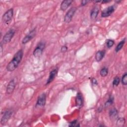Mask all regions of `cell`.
Listing matches in <instances>:
<instances>
[{
	"instance_id": "obj_1",
	"label": "cell",
	"mask_w": 127,
	"mask_h": 127,
	"mask_svg": "<svg viewBox=\"0 0 127 127\" xmlns=\"http://www.w3.org/2000/svg\"><path fill=\"white\" fill-rule=\"evenodd\" d=\"M23 56V52L22 49L18 50L14 55L12 59L6 66L8 71H13L19 65Z\"/></svg>"
},
{
	"instance_id": "obj_2",
	"label": "cell",
	"mask_w": 127,
	"mask_h": 127,
	"mask_svg": "<svg viewBox=\"0 0 127 127\" xmlns=\"http://www.w3.org/2000/svg\"><path fill=\"white\" fill-rule=\"evenodd\" d=\"M13 15V9L10 8L7 10L2 15V20L5 24L8 25L11 21Z\"/></svg>"
},
{
	"instance_id": "obj_3",
	"label": "cell",
	"mask_w": 127,
	"mask_h": 127,
	"mask_svg": "<svg viewBox=\"0 0 127 127\" xmlns=\"http://www.w3.org/2000/svg\"><path fill=\"white\" fill-rule=\"evenodd\" d=\"M45 47V44L43 42H40L33 51V55L36 58H39L41 56L43 51Z\"/></svg>"
},
{
	"instance_id": "obj_4",
	"label": "cell",
	"mask_w": 127,
	"mask_h": 127,
	"mask_svg": "<svg viewBox=\"0 0 127 127\" xmlns=\"http://www.w3.org/2000/svg\"><path fill=\"white\" fill-rule=\"evenodd\" d=\"M13 113V111L11 109H7L5 110L2 115V117L1 119L0 123L1 125H5L7 122L8 121L9 119L10 118Z\"/></svg>"
},
{
	"instance_id": "obj_5",
	"label": "cell",
	"mask_w": 127,
	"mask_h": 127,
	"mask_svg": "<svg viewBox=\"0 0 127 127\" xmlns=\"http://www.w3.org/2000/svg\"><path fill=\"white\" fill-rule=\"evenodd\" d=\"M76 10V7H72L67 11L64 18V21L65 22L68 23L71 21Z\"/></svg>"
},
{
	"instance_id": "obj_6",
	"label": "cell",
	"mask_w": 127,
	"mask_h": 127,
	"mask_svg": "<svg viewBox=\"0 0 127 127\" xmlns=\"http://www.w3.org/2000/svg\"><path fill=\"white\" fill-rule=\"evenodd\" d=\"M15 30L13 29H11L9 30L4 35L3 39H2V42L3 44H7L9 43L12 38H13L14 34H15Z\"/></svg>"
},
{
	"instance_id": "obj_7",
	"label": "cell",
	"mask_w": 127,
	"mask_h": 127,
	"mask_svg": "<svg viewBox=\"0 0 127 127\" xmlns=\"http://www.w3.org/2000/svg\"><path fill=\"white\" fill-rule=\"evenodd\" d=\"M36 31L35 28L30 31L29 33L23 38L22 40V43L23 44H25L28 42H29L31 39H32L34 37V36L36 35Z\"/></svg>"
},
{
	"instance_id": "obj_8",
	"label": "cell",
	"mask_w": 127,
	"mask_h": 127,
	"mask_svg": "<svg viewBox=\"0 0 127 127\" xmlns=\"http://www.w3.org/2000/svg\"><path fill=\"white\" fill-rule=\"evenodd\" d=\"M46 101V95L45 93H43L41 95H40L37 100V102L36 104V107H43L45 106Z\"/></svg>"
},
{
	"instance_id": "obj_9",
	"label": "cell",
	"mask_w": 127,
	"mask_h": 127,
	"mask_svg": "<svg viewBox=\"0 0 127 127\" xmlns=\"http://www.w3.org/2000/svg\"><path fill=\"white\" fill-rule=\"evenodd\" d=\"M115 9V7L114 5L109 6L108 7L104 9L101 12V17H107L109 16L111 14L113 13Z\"/></svg>"
},
{
	"instance_id": "obj_10",
	"label": "cell",
	"mask_w": 127,
	"mask_h": 127,
	"mask_svg": "<svg viewBox=\"0 0 127 127\" xmlns=\"http://www.w3.org/2000/svg\"><path fill=\"white\" fill-rule=\"evenodd\" d=\"M16 86V82L15 81L14 79H11L9 83H8L7 87H6V93L7 94H11L15 87Z\"/></svg>"
},
{
	"instance_id": "obj_11",
	"label": "cell",
	"mask_w": 127,
	"mask_h": 127,
	"mask_svg": "<svg viewBox=\"0 0 127 127\" xmlns=\"http://www.w3.org/2000/svg\"><path fill=\"white\" fill-rule=\"evenodd\" d=\"M58 68H56L54 69L53 70H52V71H50V73H49V77L47 80L46 83V85H47L48 84H49L51 82H52L54 79H55V78L56 77L57 74H58Z\"/></svg>"
},
{
	"instance_id": "obj_12",
	"label": "cell",
	"mask_w": 127,
	"mask_h": 127,
	"mask_svg": "<svg viewBox=\"0 0 127 127\" xmlns=\"http://www.w3.org/2000/svg\"><path fill=\"white\" fill-rule=\"evenodd\" d=\"M75 102H76V106L77 107L80 108L82 106L83 104V98L82 97L81 93L78 92L77 94Z\"/></svg>"
},
{
	"instance_id": "obj_13",
	"label": "cell",
	"mask_w": 127,
	"mask_h": 127,
	"mask_svg": "<svg viewBox=\"0 0 127 127\" xmlns=\"http://www.w3.org/2000/svg\"><path fill=\"white\" fill-rule=\"evenodd\" d=\"M99 12V8L98 6L94 7L90 12V18L92 20H94L97 17V15Z\"/></svg>"
},
{
	"instance_id": "obj_14",
	"label": "cell",
	"mask_w": 127,
	"mask_h": 127,
	"mask_svg": "<svg viewBox=\"0 0 127 127\" xmlns=\"http://www.w3.org/2000/svg\"><path fill=\"white\" fill-rule=\"evenodd\" d=\"M72 2V0H65L63 1L60 6L61 10H62V11H65L71 4Z\"/></svg>"
},
{
	"instance_id": "obj_15",
	"label": "cell",
	"mask_w": 127,
	"mask_h": 127,
	"mask_svg": "<svg viewBox=\"0 0 127 127\" xmlns=\"http://www.w3.org/2000/svg\"><path fill=\"white\" fill-rule=\"evenodd\" d=\"M105 54V51H98L95 55V60L97 62L101 61L102 59L104 58Z\"/></svg>"
},
{
	"instance_id": "obj_16",
	"label": "cell",
	"mask_w": 127,
	"mask_h": 127,
	"mask_svg": "<svg viewBox=\"0 0 127 127\" xmlns=\"http://www.w3.org/2000/svg\"><path fill=\"white\" fill-rule=\"evenodd\" d=\"M125 39H124L123 40H122L121 42H120L118 43V44L117 45V47L115 49L116 52H117V53L119 51H120L122 49V48H123V46H124V45L125 43V41H126Z\"/></svg>"
},
{
	"instance_id": "obj_17",
	"label": "cell",
	"mask_w": 127,
	"mask_h": 127,
	"mask_svg": "<svg viewBox=\"0 0 127 127\" xmlns=\"http://www.w3.org/2000/svg\"><path fill=\"white\" fill-rule=\"evenodd\" d=\"M117 115H118V111L115 108L112 109L109 112V116L112 118H115L117 116Z\"/></svg>"
},
{
	"instance_id": "obj_18",
	"label": "cell",
	"mask_w": 127,
	"mask_h": 127,
	"mask_svg": "<svg viewBox=\"0 0 127 127\" xmlns=\"http://www.w3.org/2000/svg\"><path fill=\"white\" fill-rule=\"evenodd\" d=\"M100 75L102 77L106 76L108 73V69L106 67L102 68L100 70Z\"/></svg>"
},
{
	"instance_id": "obj_19",
	"label": "cell",
	"mask_w": 127,
	"mask_h": 127,
	"mask_svg": "<svg viewBox=\"0 0 127 127\" xmlns=\"http://www.w3.org/2000/svg\"><path fill=\"white\" fill-rule=\"evenodd\" d=\"M113 102H114V97L112 96H110L109 97V98H108V100L105 102V106L106 107H108V106L111 105L113 104Z\"/></svg>"
},
{
	"instance_id": "obj_20",
	"label": "cell",
	"mask_w": 127,
	"mask_h": 127,
	"mask_svg": "<svg viewBox=\"0 0 127 127\" xmlns=\"http://www.w3.org/2000/svg\"><path fill=\"white\" fill-rule=\"evenodd\" d=\"M120 78L118 77V76H116L114 78L113 81V82H112V85H113V86L114 87V86H117L119 85V83H120Z\"/></svg>"
},
{
	"instance_id": "obj_21",
	"label": "cell",
	"mask_w": 127,
	"mask_h": 127,
	"mask_svg": "<svg viewBox=\"0 0 127 127\" xmlns=\"http://www.w3.org/2000/svg\"><path fill=\"white\" fill-rule=\"evenodd\" d=\"M125 123V119L124 118H119L118 120H117V124L118 126H119V127H122L123 126L124 124Z\"/></svg>"
},
{
	"instance_id": "obj_22",
	"label": "cell",
	"mask_w": 127,
	"mask_h": 127,
	"mask_svg": "<svg viewBox=\"0 0 127 127\" xmlns=\"http://www.w3.org/2000/svg\"><path fill=\"white\" fill-rule=\"evenodd\" d=\"M122 83L124 85H126L127 84V73L126 72L123 75L122 77Z\"/></svg>"
},
{
	"instance_id": "obj_23",
	"label": "cell",
	"mask_w": 127,
	"mask_h": 127,
	"mask_svg": "<svg viewBox=\"0 0 127 127\" xmlns=\"http://www.w3.org/2000/svg\"><path fill=\"white\" fill-rule=\"evenodd\" d=\"M114 44V41L113 40L108 39L107 41V46L108 48H111Z\"/></svg>"
},
{
	"instance_id": "obj_24",
	"label": "cell",
	"mask_w": 127,
	"mask_h": 127,
	"mask_svg": "<svg viewBox=\"0 0 127 127\" xmlns=\"http://www.w3.org/2000/svg\"><path fill=\"white\" fill-rule=\"evenodd\" d=\"M79 126V124H78L77 123V120H74L69 124V127H78Z\"/></svg>"
},
{
	"instance_id": "obj_25",
	"label": "cell",
	"mask_w": 127,
	"mask_h": 127,
	"mask_svg": "<svg viewBox=\"0 0 127 127\" xmlns=\"http://www.w3.org/2000/svg\"><path fill=\"white\" fill-rule=\"evenodd\" d=\"M67 50V47L66 46H62L61 49V52H65Z\"/></svg>"
},
{
	"instance_id": "obj_26",
	"label": "cell",
	"mask_w": 127,
	"mask_h": 127,
	"mask_svg": "<svg viewBox=\"0 0 127 127\" xmlns=\"http://www.w3.org/2000/svg\"><path fill=\"white\" fill-rule=\"evenodd\" d=\"M89 2H90L89 0H82L81 2V5L82 6L85 5L87 4Z\"/></svg>"
},
{
	"instance_id": "obj_27",
	"label": "cell",
	"mask_w": 127,
	"mask_h": 127,
	"mask_svg": "<svg viewBox=\"0 0 127 127\" xmlns=\"http://www.w3.org/2000/svg\"><path fill=\"white\" fill-rule=\"evenodd\" d=\"M92 82L93 84H94L95 85H97V83H98L97 80L96 79H95V78H92Z\"/></svg>"
},
{
	"instance_id": "obj_28",
	"label": "cell",
	"mask_w": 127,
	"mask_h": 127,
	"mask_svg": "<svg viewBox=\"0 0 127 127\" xmlns=\"http://www.w3.org/2000/svg\"><path fill=\"white\" fill-rule=\"evenodd\" d=\"M110 1H107V0H106V1H105V0H103V1H102V2H103V3H105V2H109Z\"/></svg>"
}]
</instances>
